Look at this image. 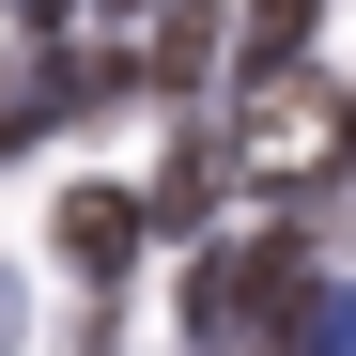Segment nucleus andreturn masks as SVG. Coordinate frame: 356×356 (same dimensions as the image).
Instances as JSON below:
<instances>
[{"instance_id": "obj_6", "label": "nucleus", "mask_w": 356, "mask_h": 356, "mask_svg": "<svg viewBox=\"0 0 356 356\" xmlns=\"http://www.w3.org/2000/svg\"><path fill=\"white\" fill-rule=\"evenodd\" d=\"M63 16H78V0H16V31H63Z\"/></svg>"}, {"instance_id": "obj_4", "label": "nucleus", "mask_w": 356, "mask_h": 356, "mask_svg": "<svg viewBox=\"0 0 356 356\" xmlns=\"http://www.w3.org/2000/svg\"><path fill=\"white\" fill-rule=\"evenodd\" d=\"M16 140H47V93H31L16 63H0V155H16Z\"/></svg>"}, {"instance_id": "obj_2", "label": "nucleus", "mask_w": 356, "mask_h": 356, "mask_svg": "<svg viewBox=\"0 0 356 356\" xmlns=\"http://www.w3.org/2000/svg\"><path fill=\"white\" fill-rule=\"evenodd\" d=\"M310 16H325V0H248V31H232V63H248V93L294 63V47H310Z\"/></svg>"}, {"instance_id": "obj_1", "label": "nucleus", "mask_w": 356, "mask_h": 356, "mask_svg": "<svg viewBox=\"0 0 356 356\" xmlns=\"http://www.w3.org/2000/svg\"><path fill=\"white\" fill-rule=\"evenodd\" d=\"M140 248H155V202H124V186H78V202H63V264H78V279H124Z\"/></svg>"}, {"instance_id": "obj_7", "label": "nucleus", "mask_w": 356, "mask_h": 356, "mask_svg": "<svg viewBox=\"0 0 356 356\" xmlns=\"http://www.w3.org/2000/svg\"><path fill=\"white\" fill-rule=\"evenodd\" d=\"M341 124H356V93H341Z\"/></svg>"}, {"instance_id": "obj_3", "label": "nucleus", "mask_w": 356, "mask_h": 356, "mask_svg": "<svg viewBox=\"0 0 356 356\" xmlns=\"http://www.w3.org/2000/svg\"><path fill=\"white\" fill-rule=\"evenodd\" d=\"M202 63H217V16H155L140 31V78H202Z\"/></svg>"}, {"instance_id": "obj_8", "label": "nucleus", "mask_w": 356, "mask_h": 356, "mask_svg": "<svg viewBox=\"0 0 356 356\" xmlns=\"http://www.w3.org/2000/svg\"><path fill=\"white\" fill-rule=\"evenodd\" d=\"M124 16H140V0H124Z\"/></svg>"}, {"instance_id": "obj_5", "label": "nucleus", "mask_w": 356, "mask_h": 356, "mask_svg": "<svg viewBox=\"0 0 356 356\" xmlns=\"http://www.w3.org/2000/svg\"><path fill=\"white\" fill-rule=\"evenodd\" d=\"M310 356H356V294H325V310H310Z\"/></svg>"}]
</instances>
